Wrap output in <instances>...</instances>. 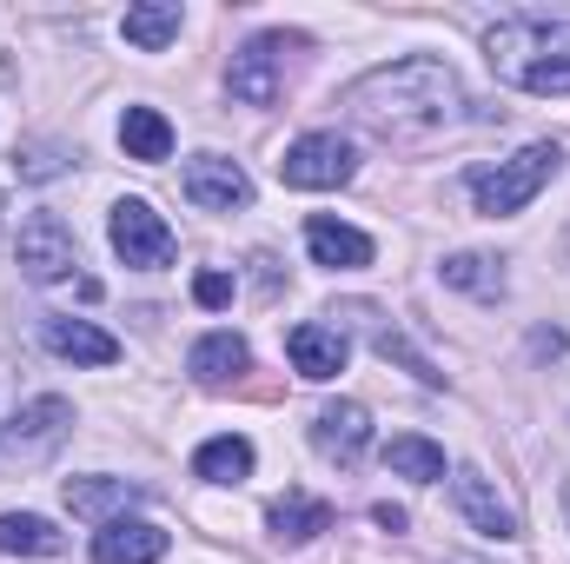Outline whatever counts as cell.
Returning <instances> with one entry per match:
<instances>
[{"mask_svg": "<svg viewBox=\"0 0 570 564\" xmlns=\"http://www.w3.org/2000/svg\"><path fill=\"white\" fill-rule=\"evenodd\" d=\"M266 525H273L279 545H305V538H318V532L332 525V505H325V498H305V492H285V498H273Z\"/></svg>", "mask_w": 570, "mask_h": 564, "instance_id": "18", "label": "cell"}, {"mask_svg": "<svg viewBox=\"0 0 570 564\" xmlns=\"http://www.w3.org/2000/svg\"><path fill=\"white\" fill-rule=\"evenodd\" d=\"M166 532L146 525V518H107L94 532V564H159L166 558Z\"/></svg>", "mask_w": 570, "mask_h": 564, "instance_id": "9", "label": "cell"}, {"mask_svg": "<svg viewBox=\"0 0 570 564\" xmlns=\"http://www.w3.org/2000/svg\"><path fill=\"white\" fill-rule=\"evenodd\" d=\"M312 445H318L325 458H338V465H358V458H365V445H372V412H365L358 399L325 406L318 425H312Z\"/></svg>", "mask_w": 570, "mask_h": 564, "instance_id": "10", "label": "cell"}, {"mask_svg": "<svg viewBox=\"0 0 570 564\" xmlns=\"http://www.w3.org/2000/svg\"><path fill=\"white\" fill-rule=\"evenodd\" d=\"M120 146H127V159L159 166V159L173 153V120H166L159 107H127V114H120Z\"/></svg>", "mask_w": 570, "mask_h": 564, "instance_id": "20", "label": "cell"}, {"mask_svg": "<svg viewBox=\"0 0 570 564\" xmlns=\"http://www.w3.org/2000/svg\"><path fill=\"white\" fill-rule=\"evenodd\" d=\"M193 478H206V485H239V478H253V438H239V431L206 438V445L193 451Z\"/></svg>", "mask_w": 570, "mask_h": 564, "instance_id": "15", "label": "cell"}, {"mask_svg": "<svg viewBox=\"0 0 570 564\" xmlns=\"http://www.w3.org/2000/svg\"><path fill=\"white\" fill-rule=\"evenodd\" d=\"M305 253H312L318 266H332V273L372 266V240H365L358 226H338L332 213H312V220H305Z\"/></svg>", "mask_w": 570, "mask_h": 564, "instance_id": "11", "label": "cell"}, {"mask_svg": "<svg viewBox=\"0 0 570 564\" xmlns=\"http://www.w3.org/2000/svg\"><path fill=\"white\" fill-rule=\"evenodd\" d=\"M107 233H114V253H120L127 266H146V273H153V266L173 260V226H166L146 200H120Z\"/></svg>", "mask_w": 570, "mask_h": 564, "instance_id": "6", "label": "cell"}, {"mask_svg": "<svg viewBox=\"0 0 570 564\" xmlns=\"http://www.w3.org/2000/svg\"><path fill=\"white\" fill-rule=\"evenodd\" d=\"M279 54H285L279 33L246 40V47L233 54V74H226L233 100H246V107H273V100H279Z\"/></svg>", "mask_w": 570, "mask_h": 564, "instance_id": "8", "label": "cell"}, {"mask_svg": "<svg viewBox=\"0 0 570 564\" xmlns=\"http://www.w3.org/2000/svg\"><path fill=\"white\" fill-rule=\"evenodd\" d=\"M179 0H146V7H127V20H120V33L140 47V54H159L173 33H179Z\"/></svg>", "mask_w": 570, "mask_h": 564, "instance_id": "21", "label": "cell"}, {"mask_svg": "<svg viewBox=\"0 0 570 564\" xmlns=\"http://www.w3.org/2000/svg\"><path fill=\"white\" fill-rule=\"evenodd\" d=\"M444 285H464V292H478V299H498V292H504V273H498V260H484V253H458V260H444Z\"/></svg>", "mask_w": 570, "mask_h": 564, "instance_id": "23", "label": "cell"}, {"mask_svg": "<svg viewBox=\"0 0 570 564\" xmlns=\"http://www.w3.org/2000/svg\"><path fill=\"white\" fill-rule=\"evenodd\" d=\"M372 518H379V525H385V532H405V512H399V505H379V512H372Z\"/></svg>", "mask_w": 570, "mask_h": 564, "instance_id": "26", "label": "cell"}, {"mask_svg": "<svg viewBox=\"0 0 570 564\" xmlns=\"http://www.w3.org/2000/svg\"><path fill=\"white\" fill-rule=\"evenodd\" d=\"M193 299H199L206 312H219V305H233V273H199V280H193Z\"/></svg>", "mask_w": 570, "mask_h": 564, "instance_id": "24", "label": "cell"}, {"mask_svg": "<svg viewBox=\"0 0 570 564\" xmlns=\"http://www.w3.org/2000/svg\"><path fill=\"white\" fill-rule=\"evenodd\" d=\"M358 173V153L345 134H298V140L285 146L279 159V179L285 186H298V193H325V186H345Z\"/></svg>", "mask_w": 570, "mask_h": 564, "instance_id": "4", "label": "cell"}, {"mask_svg": "<svg viewBox=\"0 0 570 564\" xmlns=\"http://www.w3.org/2000/svg\"><path fill=\"white\" fill-rule=\"evenodd\" d=\"M186 372H193L199 386H226V379H239V372H246V339H239V332H206V339L186 352Z\"/></svg>", "mask_w": 570, "mask_h": 564, "instance_id": "16", "label": "cell"}, {"mask_svg": "<svg viewBox=\"0 0 570 564\" xmlns=\"http://www.w3.org/2000/svg\"><path fill=\"white\" fill-rule=\"evenodd\" d=\"M67 431H73V406L67 399H27L13 419H7V431H0V458L7 465H47L60 445H67Z\"/></svg>", "mask_w": 570, "mask_h": 564, "instance_id": "3", "label": "cell"}, {"mask_svg": "<svg viewBox=\"0 0 570 564\" xmlns=\"http://www.w3.org/2000/svg\"><path fill=\"white\" fill-rule=\"evenodd\" d=\"M134 498H140V485H127V478H67V512L94 518V525H107V512L127 518Z\"/></svg>", "mask_w": 570, "mask_h": 564, "instance_id": "17", "label": "cell"}, {"mask_svg": "<svg viewBox=\"0 0 570 564\" xmlns=\"http://www.w3.org/2000/svg\"><path fill=\"white\" fill-rule=\"evenodd\" d=\"M451 498H458V512L471 518V532H484V538H498V545H504V538H518V518L498 505V492H491L471 465H458V471H451Z\"/></svg>", "mask_w": 570, "mask_h": 564, "instance_id": "14", "label": "cell"}, {"mask_svg": "<svg viewBox=\"0 0 570 564\" xmlns=\"http://www.w3.org/2000/svg\"><path fill=\"white\" fill-rule=\"evenodd\" d=\"M13 260H20V273L33 285H60V280H73V266H80V240H73V226L60 213H33L20 226Z\"/></svg>", "mask_w": 570, "mask_h": 564, "instance_id": "5", "label": "cell"}, {"mask_svg": "<svg viewBox=\"0 0 570 564\" xmlns=\"http://www.w3.org/2000/svg\"><path fill=\"white\" fill-rule=\"evenodd\" d=\"M558 159H564L558 146L538 140V146H524V153H511V159H498V166H478V173H471V200H478V213H491V220L524 213V206L551 186Z\"/></svg>", "mask_w": 570, "mask_h": 564, "instance_id": "2", "label": "cell"}, {"mask_svg": "<svg viewBox=\"0 0 570 564\" xmlns=\"http://www.w3.org/2000/svg\"><path fill=\"white\" fill-rule=\"evenodd\" d=\"M345 107H352V120L372 127L379 140H425V134H438V127L451 120V107H458V80H451L444 60H431V54H405V60L365 74V80L345 94Z\"/></svg>", "mask_w": 570, "mask_h": 564, "instance_id": "1", "label": "cell"}, {"mask_svg": "<svg viewBox=\"0 0 570 564\" xmlns=\"http://www.w3.org/2000/svg\"><path fill=\"white\" fill-rule=\"evenodd\" d=\"M285 359L298 379H338L345 372V332L332 325H292L285 332Z\"/></svg>", "mask_w": 570, "mask_h": 564, "instance_id": "13", "label": "cell"}, {"mask_svg": "<svg viewBox=\"0 0 570 564\" xmlns=\"http://www.w3.org/2000/svg\"><path fill=\"white\" fill-rule=\"evenodd\" d=\"M385 465H392L399 478L431 485V478H444V445H431L425 431H399V438L385 445Z\"/></svg>", "mask_w": 570, "mask_h": 564, "instance_id": "22", "label": "cell"}, {"mask_svg": "<svg viewBox=\"0 0 570 564\" xmlns=\"http://www.w3.org/2000/svg\"><path fill=\"white\" fill-rule=\"evenodd\" d=\"M40 339H47L60 359H73V366H114V359H120V339H114V332H100V325H87V319H67V312L40 319Z\"/></svg>", "mask_w": 570, "mask_h": 564, "instance_id": "12", "label": "cell"}, {"mask_svg": "<svg viewBox=\"0 0 570 564\" xmlns=\"http://www.w3.org/2000/svg\"><path fill=\"white\" fill-rule=\"evenodd\" d=\"M179 186H186V200H193L199 213H233V206H246V200H253L246 166H239V159H226V153H199V159H186Z\"/></svg>", "mask_w": 570, "mask_h": 564, "instance_id": "7", "label": "cell"}, {"mask_svg": "<svg viewBox=\"0 0 570 564\" xmlns=\"http://www.w3.org/2000/svg\"><path fill=\"white\" fill-rule=\"evenodd\" d=\"M0 552H7V558H60V552H67V538L53 532V518L7 512V518H0Z\"/></svg>", "mask_w": 570, "mask_h": 564, "instance_id": "19", "label": "cell"}, {"mask_svg": "<svg viewBox=\"0 0 570 564\" xmlns=\"http://www.w3.org/2000/svg\"><path fill=\"white\" fill-rule=\"evenodd\" d=\"M20 173H27V179H47V173H60V159H53V146H27V159H20Z\"/></svg>", "mask_w": 570, "mask_h": 564, "instance_id": "25", "label": "cell"}, {"mask_svg": "<svg viewBox=\"0 0 570 564\" xmlns=\"http://www.w3.org/2000/svg\"><path fill=\"white\" fill-rule=\"evenodd\" d=\"M0 213H7V193H0Z\"/></svg>", "mask_w": 570, "mask_h": 564, "instance_id": "27", "label": "cell"}]
</instances>
